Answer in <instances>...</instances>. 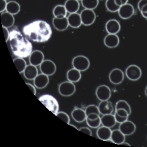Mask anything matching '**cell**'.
<instances>
[{"instance_id": "cell-13", "label": "cell", "mask_w": 147, "mask_h": 147, "mask_svg": "<svg viewBox=\"0 0 147 147\" xmlns=\"http://www.w3.org/2000/svg\"><path fill=\"white\" fill-rule=\"evenodd\" d=\"M44 60V56L40 50L33 51L29 56V63L30 64L34 66H39Z\"/></svg>"}, {"instance_id": "cell-33", "label": "cell", "mask_w": 147, "mask_h": 147, "mask_svg": "<svg viewBox=\"0 0 147 147\" xmlns=\"http://www.w3.org/2000/svg\"><path fill=\"white\" fill-rule=\"evenodd\" d=\"M105 5L106 9L110 12H116L119 10L120 6L118 5L116 3L115 0H106Z\"/></svg>"}, {"instance_id": "cell-48", "label": "cell", "mask_w": 147, "mask_h": 147, "mask_svg": "<svg viewBox=\"0 0 147 147\" xmlns=\"http://www.w3.org/2000/svg\"><path fill=\"white\" fill-rule=\"evenodd\" d=\"M122 145H128V146H131V145H130L129 144H128V143H125V142H123V143Z\"/></svg>"}, {"instance_id": "cell-43", "label": "cell", "mask_w": 147, "mask_h": 147, "mask_svg": "<svg viewBox=\"0 0 147 147\" xmlns=\"http://www.w3.org/2000/svg\"><path fill=\"white\" fill-rule=\"evenodd\" d=\"M140 12H141V13H145V12H147V4L145 5V6L142 8V9L141 10Z\"/></svg>"}, {"instance_id": "cell-11", "label": "cell", "mask_w": 147, "mask_h": 147, "mask_svg": "<svg viewBox=\"0 0 147 147\" xmlns=\"http://www.w3.org/2000/svg\"><path fill=\"white\" fill-rule=\"evenodd\" d=\"M110 81L114 85L121 84L124 80V73L120 69H114L109 74Z\"/></svg>"}, {"instance_id": "cell-46", "label": "cell", "mask_w": 147, "mask_h": 147, "mask_svg": "<svg viewBox=\"0 0 147 147\" xmlns=\"http://www.w3.org/2000/svg\"><path fill=\"white\" fill-rule=\"evenodd\" d=\"M69 125H71V126H72V127H74V128H75L76 129H78V128H77L75 125H72V124H70V123L69 124Z\"/></svg>"}, {"instance_id": "cell-26", "label": "cell", "mask_w": 147, "mask_h": 147, "mask_svg": "<svg viewBox=\"0 0 147 147\" xmlns=\"http://www.w3.org/2000/svg\"><path fill=\"white\" fill-rule=\"evenodd\" d=\"M101 123L103 126L110 128L115 126L117 122L114 115H113L112 114H110L103 115L102 117H101Z\"/></svg>"}, {"instance_id": "cell-38", "label": "cell", "mask_w": 147, "mask_h": 147, "mask_svg": "<svg viewBox=\"0 0 147 147\" xmlns=\"http://www.w3.org/2000/svg\"><path fill=\"white\" fill-rule=\"evenodd\" d=\"M6 0H0V12L2 13L6 9L7 7Z\"/></svg>"}, {"instance_id": "cell-45", "label": "cell", "mask_w": 147, "mask_h": 147, "mask_svg": "<svg viewBox=\"0 0 147 147\" xmlns=\"http://www.w3.org/2000/svg\"><path fill=\"white\" fill-rule=\"evenodd\" d=\"M141 14H142V16L144 17V18L147 19V12H145V13H141Z\"/></svg>"}, {"instance_id": "cell-20", "label": "cell", "mask_w": 147, "mask_h": 147, "mask_svg": "<svg viewBox=\"0 0 147 147\" xmlns=\"http://www.w3.org/2000/svg\"><path fill=\"white\" fill-rule=\"evenodd\" d=\"M71 116L76 122L82 123L86 119V114L85 110L82 109L76 108L71 113Z\"/></svg>"}, {"instance_id": "cell-10", "label": "cell", "mask_w": 147, "mask_h": 147, "mask_svg": "<svg viewBox=\"0 0 147 147\" xmlns=\"http://www.w3.org/2000/svg\"><path fill=\"white\" fill-rule=\"evenodd\" d=\"M118 13L122 19L128 20L134 14V8L131 4L127 3L121 5L118 10Z\"/></svg>"}, {"instance_id": "cell-22", "label": "cell", "mask_w": 147, "mask_h": 147, "mask_svg": "<svg viewBox=\"0 0 147 147\" xmlns=\"http://www.w3.org/2000/svg\"><path fill=\"white\" fill-rule=\"evenodd\" d=\"M24 76L28 80H34L38 75V69L36 66L33 65H27L23 72Z\"/></svg>"}, {"instance_id": "cell-8", "label": "cell", "mask_w": 147, "mask_h": 147, "mask_svg": "<svg viewBox=\"0 0 147 147\" xmlns=\"http://www.w3.org/2000/svg\"><path fill=\"white\" fill-rule=\"evenodd\" d=\"M39 70L41 73L48 76L53 75L56 72V66L54 62L51 60L46 59L39 65Z\"/></svg>"}, {"instance_id": "cell-27", "label": "cell", "mask_w": 147, "mask_h": 147, "mask_svg": "<svg viewBox=\"0 0 147 147\" xmlns=\"http://www.w3.org/2000/svg\"><path fill=\"white\" fill-rule=\"evenodd\" d=\"M66 77L69 81L73 83L77 82L81 80V71L73 68V69H71L67 71Z\"/></svg>"}, {"instance_id": "cell-18", "label": "cell", "mask_w": 147, "mask_h": 147, "mask_svg": "<svg viewBox=\"0 0 147 147\" xmlns=\"http://www.w3.org/2000/svg\"><path fill=\"white\" fill-rule=\"evenodd\" d=\"M100 113L102 115L112 114L114 111V107L111 102L108 100L101 101L98 105Z\"/></svg>"}, {"instance_id": "cell-16", "label": "cell", "mask_w": 147, "mask_h": 147, "mask_svg": "<svg viewBox=\"0 0 147 147\" xmlns=\"http://www.w3.org/2000/svg\"><path fill=\"white\" fill-rule=\"evenodd\" d=\"M52 24L56 30L58 31H64L66 30L69 26L68 20L66 17H64L62 18H54L52 20Z\"/></svg>"}, {"instance_id": "cell-32", "label": "cell", "mask_w": 147, "mask_h": 147, "mask_svg": "<svg viewBox=\"0 0 147 147\" xmlns=\"http://www.w3.org/2000/svg\"><path fill=\"white\" fill-rule=\"evenodd\" d=\"M99 0H82V4L84 9L94 10L99 5Z\"/></svg>"}, {"instance_id": "cell-50", "label": "cell", "mask_w": 147, "mask_h": 147, "mask_svg": "<svg viewBox=\"0 0 147 147\" xmlns=\"http://www.w3.org/2000/svg\"><path fill=\"white\" fill-rule=\"evenodd\" d=\"M6 1H7V0H6Z\"/></svg>"}, {"instance_id": "cell-40", "label": "cell", "mask_w": 147, "mask_h": 147, "mask_svg": "<svg viewBox=\"0 0 147 147\" xmlns=\"http://www.w3.org/2000/svg\"><path fill=\"white\" fill-rule=\"evenodd\" d=\"M147 4V0H140L137 4V7L140 12L141 10L145 6V5Z\"/></svg>"}, {"instance_id": "cell-6", "label": "cell", "mask_w": 147, "mask_h": 147, "mask_svg": "<svg viewBox=\"0 0 147 147\" xmlns=\"http://www.w3.org/2000/svg\"><path fill=\"white\" fill-rule=\"evenodd\" d=\"M142 70L136 65H130L126 69L125 74L128 80L131 81H137L142 76Z\"/></svg>"}, {"instance_id": "cell-23", "label": "cell", "mask_w": 147, "mask_h": 147, "mask_svg": "<svg viewBox=\"0 0 147 147\" xmlns=\"http://www.w3.org/2000/svg\"><path fill=\"white\" fill-rule=\"evenodd\" d=\"M112 130L110 128L105 126L99 127L97 131V136L99 139L101 140L106 141L109 139H111Z\"/></svg>"}, {"instance_id": "cell-1", "label": "cell", "mask_w": 147, "mask_h": 147, "mask_svg": "<svg viewBox=\"0 0 147 147\" xmlns=\"http://www.w3.org/2000/svg\"><path fill=\"white\" fill-rule=\"evenodd\" d=\"M24 35L36 42H45L52 36L51 27L43 20H36L25 26L22 29Z\"/></svg>"}, {"instance_id": "cell-24", "label": "cell", "mask_w": 147, "mask_h": 147, "mask_svg": "<svg viewBox=\"0 0 147 147\" xmlns=\"http://www.w3.org/2000/svg\"><path fill=\"white\" fill-rule=\"evenodd\" d=\"M64 5L67 12L70 14L77 13L80 9V3L78 0H67Z\"/></svg>"}, {"instance_id": "cell-30", "label": "cell", "mask_w": 147, "mask_h": 147, "mask_svg": "<svg viewBox=\"0 0 147 147\" xmlns=\"http://www.w3.org/2000/svg\"><path fill=\"white\" fill-rule=\"evenodd\" d=\"M67 10L63 5H57L54 8L53 15L54 17L58 18H62L66 17Z\"/></svg>"}, {"instance_id": "cell-49", "label": "cell", "mask_w": 147, "mask_h": 147, "mask_svg": "<svg viewBox=\"0 0 147 147\" xmlns=\"http://www.w3.org/2000/svg\"><path fill=\"white\" fill-rule=\"evenodd\" d=\"M78 1H82V0H78Z\"/></svg>"}, {"instance_id": "cell-41", "label": "cell", "mask_w": 147, "mask_h": 147, "mask_svg": "<svg viewBox=\"0 0 147 147\" xmlns=\"http://www.w3.org/2000/svg\"><path fill=\"white\" fill-rule=\"evenodd\" d=\"M3 32L4 34V37H5V42H7L9 40V38H10V32H9L7 28L3 27Z\"/></svg>"}, {"instance_id": "cell-31", "label": "cell", "mask_w": 147, "mask_h": 147, "mask_svg": "<svg viewBox=\"0 0 147 147\" xmlns=\"http://www.w3.org/2000/svg\"><path fill=\"white\" fill-rule=\"evenodd\" d=\"M13 62L18 71L20 73H23L26 66L27 65L26 64V62L25 61V60L22 58L17 57L13 60Z\"/></svg>"}, {"instance_id": "cell-37", "label": "cell", "mask_w": 147, "mask_h": 147, "mask_svg": "<svg viewBox=\"0 0 147 147\" xmlns=\"http://www.w3.org/2000/svg\"><path fill=\"white\" fill-rule=\"evenodd\" d=\"M55 115L57 116L59 118H60V119H61L62 121H64L65 123H66L67 124L70 123L69 116L67 113H66L65 112L59 111Z\"/></svg>"}, {"instance_id": "cell-3", "label": "cell", "mask_w": 147, "mask_h": 147, "mask_svg": "<svg viewBox=\"0 0 147 147\" xmlns=\"http://www.w3.org/2000/svg\"><path fill=\"white\" fill-rule=\"evenodd\" d=\"M38 99L50 111H51L54 115H56L59 112V102L52 96L50 94H44L39 97Z\"/></svg>"}, {"instance_id": "cell-47", "label": "cell", "mask_w": 147, "mask_h": 147, "mask_svg": "<svg viewBox=\"0 0 147 147\" xmlns=\"http://www.w3.org/2000/svg\"><path fill=\"white\" fill-rule=\"evenodd\" d=\"M145 95H146V98H147V86H146V88H145Z\"/></svg>"}, {"instance_id": "cell-12", "label": "cell", "mask_w": 147, "mask_h": 147, "mask_svg": "<svg viewBox=\"0 0 147 147\" xmlns=\"http://www.w3.org/2000/svg\"><path fill=\"white\" fill-rule=\"evenodd\" d=\"M118 129L124 135L130 136L135 131L136 126L133 122L127 120L125 122L120 123Z\"/></svg>"}, {"instance_id": "cell-39", "label": "cell", "mask_w": 147, "mask_h": 147, "mask_svg": "<svg viewBox=\"0 0 147 147\" xmlns=\"http://www.w3.org/2000/svg\"><path fill=\"white\" fill-rule=\"evenodd\" d=\"M78 130L82 133H85V134L90 136H92V135H93L92 131L88 127H82L81 128L78 129Z\"/></svg>"}, {"instance_id": "cell-4", "label": "cell", "mask_w": 147, "mask_h": 147, "mask_svg": "<svg viewBox=\"0 0 147 147\" xmlns=\"http://www.w3.org/2000/svg\"><path fill=\"white\" fill-rule=\"evenodd\" d=\"M72 64L73 68L80 71H84L87 70L90 66L89 59L83 55H78L72 59Z\"/></svg>"}, {"instance_id": "cell-36", "label": "cell", "mask_w": 147, "mask_h": 147, "mask_svg": "<svg viewBox=\"0 0 147 147\" xmlns=\"http://www.w3.org/2000/svg\"><path fill=\"white\" fill-rule=\"evenodd\" d=\"M85 112L86 116L90 114H98L99 115H100L98 107L95 105H88L85 109Z\"/></svg>"}, {"instance_id": "cell-2", "label": "cell", "mask_w": 147, "mask_h": 147, "mask_svg": "<svg viewBox=\"0 0 147 147\" xmlns=\"http://www.w3.org/2000/svg\"><path fill=\"white\" fill-rule=\"evenodd\" d=\"M9 42L13 53L17 57L25 58L32 52L31 42L18 30H13L10 32Z\"/></svg>"}, {"instance_id": "cell-34", "label": "cell", "mask_w": 147, "mask_h": 147, "mask_svg": "<svg viewBox=\"0 0 147 147\" xmlns=\"http://www.w3.org/2000/svg\"><path fill=\"white\" fill-rule=\"evenodd\" d=\"M116 110L118 109H123L126 110L128 113L130 115L131 113V107H130V105H129V104L127 102V101L124 100H120L117 102V103L116 104V107H115Z\"/></svg>"}, {"instance_id": "cell-7", "label": "cell", "mask_w": 147, "mask_h": 147, "mask_svg": "<svg viewBox=\"0 0 147 147\" xmlns=\"http://www.w3.org/2000/svg\"><path fill=\"white\" fill-rule=\"evenodd\" d=\"M82 24L85 26L92 25L95 22L96 15L94 10L84 9L80 13Z\"/></svg>"}, {"instance_id": "cell-44", "label": "cell", "mask_w": 147, "mask_h": 147, "mask_svg": "<svg viewBox=\"0 0 147 147\" xmlns=\"http://www.w3.org/2000/svg\"><path fill=\"white\" fill-rule=\"evenodd\" d=\"M120 1H121L122 3V5H124V4L128 3V0H120Z\"/></svg>"}, {"instance_id": "cell-14", "label": "cell", "mask_w": 147, "mask_h": 147, "mask_svg": "<svg viewBox=\"0 0 147 147\" xmlns=\"http://www.w3.org/2000/svg\"><path fill=\"white\" fill-rule=\"evenodd\" d=\"M106 30L108 34H117L120 32L121 26L117 20L112 19L107 21L105 24Z\"/></svg>"}, {"instance_id": "cell-35", "label": "cell", "mask_w": 147, "mask_h": 147, "mask_svg": "<svg viewBox=\"0 0 147 147\" xmlns=\"http://www.w3.org/2000/svg\"><path fill=\"white\" fill-rule=\"evenodd\" d=\"M86 123H87V125L91 128H99L100 125L101 124V117H99L97 119H96L94 120H89L86 119Z\"/></svg>"}, {"instance_id": "cell-9", "label": "cell", "mask_w": 147, "mask_h": 147, "mask_svg": "<svg viewBox=\"0 0 147 147\" xmlns=\"http://www.w3.org/2000/svg\"><path fill=\"white\" fill-rule=\"evenodd\" d=\"M95 94L97 99L100 101L108 100L111 96V89L105 85H101L96 89Z\"/></svg>"}, {"instance_id": "cell-19", "label": "cell", "mask_w": 147, "mask_h": 147, "mask_svg": "<svg viewBox=\"0 0 147 147\" xmlns=\"http://www.w3.org/2000/svg\"><path fill=\"white\" fill-rule=\"evenodd\" d=\"M1 24L3 27L10 28L12 27L15 23V18L14 15L8 12L1 13Z\"/></svg>"}, {"instance_id": "cell-17", "label": "cell", "mask_w": 147, "mask_h": 147, "mask_svg": "<svg viewBox=\"0 0 147 147\" xmlns=\"http://www.w3.org/2000/svg\"><path fill=\"white\" fill-rule=\"evenodd\" d=\"M49 82V76L42 73L40 74H38L33 80L35 87L38 89H43L46 87L48 85Z\"/></svg>"}, {"instance_id": "cell-15", "label": "cell", "mask_w": 147, "mask_h": 147, "mask_svg": "<svg viewBox=\"0 0 147 147\" xmlns=\"http://www.w3.org/2000/svg\"><path fill=\"white\" fill-rule=\"evenodd\" d=\"M104 44L110 49L117 47L120 42V39L117 34H108L104 38Z\"/></svg>"}, {"instance_id": "cell-28", "label": "cell", "mask_w": 147, "mask_h": 147, "mask_svg": "<svg viewBox=\"0 0 147 147\" xmlns=\"http://www.w3.org/2000/svg\"><path fill=\"white\" fill-rule=\"evenodd\" d=\"M129 116V114L128 113V112L126 110L123 109H118L116 110L114 113L116 122L119 123H122L127 121L128 119Z\"/></svg>"}, {"instance_id": "cell-29", "label": "cell", "mask_w": 147, "mask_h": 147, "mask_svg": "<svg viewBox=\"0 0 147 147\" xmlns=\"http://www.w3.org/2000/svg\"><path fill=\"white\" fill-rule=\"evenodd\" d=\"M6 12L13 15L18 14L20 11V5L15 1H11L7 3Z\"/></svg>"}, {"instance_id": "cell-21", "label": "cell", "mask_w": 147, "mask_h": 147, "mask_svg": "<svg viewBox=\"0 0 147 147\" xmlns=\"http://www.w3.org/2000/svg\"><path fill=\"white\" fill-rule=\"evenodd\" d=\"M67 20H68L69 26L74 29H77L82 24L80 14L77 13L70 14L67 17Z\"/></svg>"}, {"instance_id": "cell-5", "label": "cell", "mask_w": 147, "mask_h": 147, "mask_svg": "<svg viewBox=\"0 0 147 147\" xmlns=\"http://www.w3.org/2000/svg\"><path fill=\"white\" fill-rule=\"evenodd\" d=\"M76 91L75 84L70 81L61 82L59 86V93L65 97H69L74 94Z\"/></svg>"}, {"instance_id": "cell-42", "label": "cell", "mask_w": 147, "mask_h": 147, "mask_svg": "<svg viewBox=\"0 0 147 147\" xmlns=\"http://www.w3.org/2000/svg\"><path fill=\"white\" fill-rule=\"evenodd\" d=\"M26 85L28 86V87L29 88V89L31 90V91L32 92L33 94L36 95V88H35L36 87H35V86H32L31 84H29V83H26Z\"/></svg>"}, {"instance_id": "cell-25", "label": "cell", "mask_w": 147, "mask_h": 147, "mask_svg": "<svg viewBox=\"0 0 147 147\" xmlns=\"http://www.w3.org/2000/svg\"><path fill=\"white\" fill-rule=\"evenodd\" d=\"M125 135H124L119 129H114L112 131L111 139L113 141V143L117 145H122L125 140Z\"/></svg>"}]
</instances>
